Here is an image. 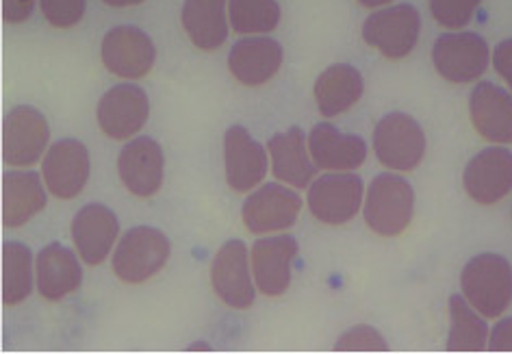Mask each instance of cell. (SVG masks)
Returning <instances> with one entry per match:
<instances>
[{
	"mask_svg": "<svg viewBox=\"0 0 512 354\" xmlns=\"http://www.w3.org/2000/svg\"><path fill=\"white\" fill-rule=\"evenodd\" d=\"M463 296L486 320H497L512 305V263L497 252H482L460 272Z\"/></svg>",
	"mask_w": 512,
	"mask_h": 354,
	"instance_id": "6da1fadb",
	"label": "cell"
},
{
	"mask_svg": "<svg viewBox=\"0 0 512 354\" xmlns=\"http://www.w3.org/2000/svg\"><path fill=\"white\" fill-rule=\"evenodd\" d=\"M363 216L369 229L380 237L402 235L415 216L413 185L402 174H378L365 192Z\"/></svg>",
	"mask_w": 512,
	"mask_h": 354,
	"instance_id": "7a4b0ae2",
	"label": "cell"
},
{
	"mask_svg": "<svg viewBox=\"0 0 512 354\" xmlns=\"http://www.w3.org/2000/svg\"><path fill=\"white\" fill-rule=\"evenodd\" d=\"M428 139L421 124L404 111H391L374 129V153L391 172H413L426 157Z\"/></svg>",
	"mask_w": 512,
	"mask_h": 354,
	"instance_id": "3957f363",
	"label": "cell"
},
{
	"mask_svg": "<svg viewBox=\"0 0 512 354\" xmlns=\"http://www.w3.org/2000/svg\"><path fill=\"white\" fill-rule=\"evenodd\" d=\"M170 239L152 226L126 231L113 252V272L128 285H139L159 274L170 259Z\"/></svg>",
	"mask_w": 512,
	"mask_h": 354,
	"instance_id": "277c9868",
	"label": "cell"
},
{
	"mask_svg": "<svg viewBox=\"0 0 512 354\" xmlns=\"http://www.w3.org/2000/svg\"><path fill=\"white\" fill-rule=\"evenodd\" d=\"M432 63L445 81L467 85L489 70L491 48L480 33L450 31L437 37L432 46Z\"/></svg>",
	"mask_w": 512,
	"mask_h": 354,
	"instance_id": "5b68a950",
	"label": "cell"
},
{
	"mask_svg": "<svg viewBox=\"0 0 512 354\" xmlns=\"http://www.w3.org/2000/svg\"><path fill=\"white\" fill-rule=\"evenodd\" d=\"M421 35L419 11L408 5H389L376 9L363 22V40L387 59H404L415 50Z\"/></svg>",
	"mask_w": 512,
	"mask_h": 354,
	"instance_id": "8992f818",
	"label": "cell"
},
{
	"mask_svg": "<svg viewBox=\"0 0 512 354\" xmlns=\"http://www.w3.org/2000/svg\"><path fill=\"white\" fill-rule=\"evenodd\" d=\"M365 183L354 172H330L309 187V209L313 218L328 226H343L363 211Z\"/></svg>",
	"mask_w": 512,
	"mask_h": 354,
	"instance_id": "52a82bcc",
	"label": "cell"
},
{
	"mask_svg": "<svg viewBox=\"0 0 512 354\" xmlns=\"http://www.w3.org/2000/svg\"><path fill=\"white\" fill-rule=\"evenodd\" d=\"M50 139L42 111L29 105L11 109L3 122V159L7 166L27 168L44 157Z\"/></svg>",
	"mask_w": 512,
	"mask_h": 354,
	"instance_id": "ba28073f",
	"label": "cell"
},
{
	"mask_svg": "<svg viewBox=\"0 0 512 354\" xmlns=\"http://www.w3.org/2000/svg\"><path fill=\"white\" fill-rule=\"evenodd\" d=\"M467 196L482 207L502 202L512 192V153L506 146H489L471 157L463 172Z\"/></svg>",
	"mask_w": 512,
	"mask_h": 354,
	"instance_id": "9c48e42d",
	"label": "cell"
},
{
	"mask_svg": "<svg viewBox=\"0 0 512 354\" xmlns=\"http://www.w3.org/2000/svg\"><path fill=\"white\" fill-rule=\"evenodd\" d=\"M302 209V198L291 187L270 183L256 189L243 202L241 218L254 235L287 231L296 224Z\"/></svg>",
	"mask_w": 512,
	"mask_h": 354,
	"instance_id": "30bf717a",
	"label": "cell"
},
{
	"mask_svg": "<svg viewBox=\"0 0 512 354\" xmlns=\"http://www.w3.org/2000/svg\"><path fill=\"white\" fill-rule=\"evenodd\" d=\"M100 55L105 68L115 77L135 81L146 77L155 66L157 50L146 31L131 27V24H122V27H115L105 35Z\"/></svg>",
	"mask_w": 512,
	"mask_h": 354,
	"instance_id": "8fae6325",
	"label": "cell"
},
{
	"mask_svg": "<svg viewBox=\"0 0 512 354\" xmlns=\"http://www.w3.org/2000/svg\"><path fill=\"white\" fill-rule=\"evenodd\" d=\"M150 113L148 94L139 85L120 83L100 98L96 118L109 139H131L144 129Z\"/></svg>",
	"mask_w": 512,
	"mask_h": 354,
	"instance_id": "7c38bea8",
	"label": "cell"
},
{
	"mask_svg": "<svg viewBox=\"0 0 512 354\" xmlns=\"http://www.w3.org/2000/svg\"><path fill=\"white\" fill-rule=\"evenodd\" d=\"M252 257L241 239H230L213 259L211 283L215 294L230 309H250L254 305V283L250 274Z\"/></svg>",
	"mask_w": 512,
	"mask_h": 354,
	"instance_id": "4fadbf2b",
	"label": "cell"
},
{
	"mask_svg": "<svg viewBox=\"0 0 512 354\" xmlns=\"http://www.w3.org/2000/svg\"><path fill=\"white\" fill-rule=\"evenodd\" d=\"M89 172H92L89 153L79 139H59L44 155V183L48 192L61 200L79 196L89 181Z\"/></svg>",
	"mask_w": 512,
	"mask_h": 354,
	"instance_id": "5bb4252c",
	"label": "cell"
},
{
	"mask_svg": "<svg viewBox=\"0 0 512 354\" xmlns=\"http://www.w3.org/2000/svg\"><path fill=\"white\" fill-rule=\"evenodd\" d=\"M265 146L256 142L246 126H230L224 135V161H226V183L233 192L246 194L259 185L267 174Z\"/></svg>",
	"mask_w": 512,
	"mask_h": 354,
	"instance_id": "9a60e30c",
	"label": "cell"
},
{
	"mask_svg": "<svg viewBox=\"0 0 512 354\" xmlns=\"http://www.w3.org/2000/svg\"><path fill=\"white\" fill-rule=\"evenodd\" d=\"M469 118L473 129L486 142L512 144V92L491 81H480L469 96Z\"/></svg>",
	"mask_w": 512,
	"mask_h": 354,
	"instance_id": "2e32d148",
	"label": "cell"
},
{
	"mask_svg": "<svg viewBox=\"0 0 512 354\" xmlns=\"http://www.w3.org/2000/svg\"><path fill=\"white\" fill-rule=\"evenodd\" d=\"M118 172L122 185L139 198H150L161 192L165 157L163 148L152 137L131 139L120 153Z\"/></svg>",
	"mask_w": 512,
	"mask_h": 354,
	"instance_id": "e0dca14e",
	"label": "cell"
},
{
	"mask_svg": "<svg viewBox=\"0 0 512 354\" xmlns=\"http://www.w3.org/2000/svg\"><path fill=\"white\" fill-rule=\"evenodd\" d=\"M298 242L291 235L259 239L252 248V272L256 287L265 296H283L291 285V263L298 257Z\"/></svg>",
	"mask_w": 512,
	"mask_h": 354,
	"instance_id": "ac0fdd59",
	"label": "cell"
},
{
	"mask_svg": "<svg viewBox=\"0 0 512 354\" xmlns=\"http://www.w3.org/2000/svg\"><path fill=\"white\" fill-rule=\"evenodd\" d=\"M283 59L285 50L272 37L250 35L230 48L228 70L239 83L259 87L274 77L283 66Z\"/></svg>",
	"mask_w": 512,
	"mask_h": 354,
	"instance_id": "d6986e66",
	"label": "cell"
},
{
	"mask_svg": "<svg viewBox=\"0 0 512 354\" xmlns=\"http://www.w3.org/2000/svg\"><path fill=\"white\" fill-rule=\"evenodd\" d=\"M309 150L319 170L354 172L367 159V142L361 135L341 133L335 124L319 122L309 135Z\"/></svg>",
	"mask_w": 512,
	"mask_h": 354,
	"instance_id": "ffe728a7",
	"label": "cell"
},
{
	"mask_svg": "<svg viewBox=\"0 0 512 354\" xmlns=\"http://www.w3.org/2000/svg\"><path fill=\"white\" fill-rule=\"evenodd\" d=\"M118 233V218H115V213L109 207L100 205V202L85 205L72 220V239L81 259L87 265H100L109 257Z\"/></svg>",
	"mask_w": 512,
	"mask_h": 354,
	"instance_id": "44dd1931",
	"label": "cell"
},
{
	"mask_svg": "<svg viewBox=\"0 0 512 354\" xmlns=\"http://www.w3.org/2000/svg\"><path fill=\"white\" fill-rule=\"evenodd\" d=\"M267 153L272 159V172L278 181L296 189L311 187L317 166L309 150V137L300 126H291L285 133H276L267 142Z\"/></svg>",
	"mask_w": 512,
	"mask_h": 354,
	"instance_id": "7402d4cb",
	"label": "cell"
},
{
	"mask_svg": "<svg viewBox=\"0 0 512 354\" xmlns=\"http://www.w3.org/2000/svg\"><path fill=\"white\" fill-rule=\"evenodd\" d=\"M35 281L40 296L50 302H59L81 287V263L70 248L48 244L35 259Z\"/></svg>",
	"mask_w": 512,
	"mask_h": 354,
	"instance_id": "603a6c76",
	"label": "cell"
},
{
	"mask_svg": "<svg viewBox=\"0 0 512 354\" xmlns=\"http://www.w3.org/2000/svg\"><path fill=\"white\" fill-rule=\"evenodd\" d=\"M363 92V74L350 63H335L319 74L315 81L317 109L324 118H335L352 109L361 100Z\"/></svg>",
	"mask_w": 512,
	"mask_h": 354,
	"instance_id": "cb8c5ba5",
	"label": "cell"
},
{
	"mask_svg": "<svg viewBox=\"0 0 512 354\" xmlns=\"http://www.w3.org/2000/svg\"><path fill=\"white\" fill-rule=\"evenodd\" d=\"M46 207V189L37 172H7L3 176V224L18 229Z\"/></svg>",
	"mask_w": 512,
	"mask_h": 354,
	"instance_id": "d4e9b609",
	"label": "cell"
},
{
	"mask_svg": "<svg viewBox=\"0 0 512 354\" xmlns=\"http://www.w3.org/2000/svg\"><path fill=\"white\" fill-rule=\"evenodd\" d=\"M228 0H185L181 20L191 44L217 50L228 40Z\"/></svg>",
	"mask_w": 512,
	"mask_h": 354,
	"instance_id": "484cf974",
	"label": "cell"
},
{
	"mask_svg": "<svg viewBox=\"0 0 512 354\" xmlns=\"http://www.w3.org/2000/svg\"><path fill=\"white\" fill-rule=\"evenodd\" d=\"M450 335L447 350L450 352H482L489 348L491 328L484 315L471 307L463 294H452L450 302Z\"/></svg>",
	"mask_w": 512,
	"mask_h": 354,
	"instance_id": "4316f807",
	"label": "cell"
},
{
	"mask_svg": "<svg viewBox=\"0 0 512 354\" xmlns=\"http://www.w3.org/2000/svg\"><path fill=\"white\" fill-rule=\"evenodd\" d=\"M33 278L31 250L24 244L7 242L3 246V302L7 307L20 305L31 296Z\"/></svg>",
	"mask_w": 512,
	"mask_h": 354,
	"instance_id": "83f0119b",
	"label": "cell"
},
{
	"mask_svg": "<svg viewBox=\"0 0 512 354\" xmlns=\"http://www.w3.org/2000/svg\"><path fill=\"white\" fill-rule=\"evenodd\" d=\"M230 27L239 35L272 33L280 22L276 0H228Z\"/></svg>",
	"mask_w": 512,
	"mask_h": 354,
	"instance_id": "f1b7e54d",
	"label": "cell"
},
{
	"mask_svg": "<svg viewBox=\"0 0 512 354\" xmlns=\"http://www.w3.org/2000/svg\"><path fill=\"white\" fill-rule=\"evenodd\" d=\"M482 0H430L432 18L450 31L465 29L478 14Z\"/></svg>",
	"mask_w": 512,
	"mask_h": 354,
	"instance_id": "f546056e",
	"label": "cell"
},
{
	"mask_svg": "<svg viewBox=\"0 0 512 354\" xmlns=\"http://www.w3.org/2000/svg\"><path fill=\"white\" fill-rule=\"evenodd\" d=\"M335 350L337 352H387L389 344L374 326L358 324L337 339Z\"/></svg>",
	"mask_w": 512,
	"mask_h": 354,
	"instance_id": "4dcf8cb0",
	"label": "cell"
},
{
	"mask_svg": "<svg viewBox=\"0 0 512 354\" xmlns=\"http://www.w3.org/2000/svg\"><path fill=\"white\" fill-rule=\"evenodd\" d=\"M44 18L57 29H70L85 16L87 0H40Z\"/></svg>",
	"mask_w": 512,
	"mask_h": 354,
	"instance_id": "1f68e13d",
	"label": "cell"
},
{
	"mask_svg": "<svg viewBox=\"0 0 512 354\" xmlns=\"http://www.w3.org/2000/svg\"><path fill=\"white\" fill-rule=\"evenodd\" d=\"M493 68L504 79L508 90L512 92V37L502 40L493 50Z\"/></svg>",
	"mask_w": 512,
	"mask_h": 354,
	"instance_id": "d6a6232c",
	"label": "cell"
},
{
	"mask_svg": "<svg viewBox=\"0 0 512 354\" xmlns=\"http://www.w3.org/2000/svg\"><path fill=\"white\" fill-rule=\"evenodd\" d=\"M491 352H512V318H497V324L491 328L489 348Z\"/></svg>",
	"mask_w": 512,
	"mask_h": 354,
	"instance_id": "836d02e7",
	"label": "cell"
},
{
	"mask_svg": "<svg viewBox=\"0 0 512 354\" xmlns=\"http://www.w3.org/2000/svg\"><path fill=\"white\" fill-rule=\"evenodd\" d=\"M37 0H3V20L9 24L27 22Z\"/></svg>",
	"mask_w": 512,
	"mask_h": 354,
	"instance_id": "e575fe53",
	"label": "cell"
},
{
	"mask_svg": "<svg viewBox=\"0 0 512 354\" xmlns=\"http://www.w3.org/2000/svg\"><path fill=\"white\" fill-rule=\"evenodd\" d=\"M358 3L367 9H382V7H389L393 0H358Z\"/></svg>",
	"mask_w": 512,
	"mask_h": 354,
	"instance_id": "d590c367",
	"label": "cell"
},
{
	"mask_svg": "<svg viewBox=\"0 0 512 354\" xmlns=\"http://www.w3.org/2000/svg\"><path fill=\"white\" fill-rule=\"evenodd\" d=\"M109 7H133V5H142L144 0H102Z\"/></svg>",
	"mask_w": 512,
	"mask_h": 354,
	"instance_id": "8d00e7d4",
	"label": "cell"
},
{
	"mask_svg": "<svg viewBox=\"0 0 512 354\" xmlns=\"http://www.w3.org/2000/svg\"><path fill=\"white\" fill-rule=\"evenodd\" d=\"M189 350H209V346L207 344H191Z\"/></svg>",
	"mask_w": 512,
	"mask_h": 354,
	"instance_id": "74e56055",
	"label": "cell"
}]
</instances>
